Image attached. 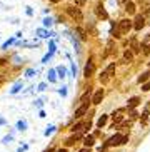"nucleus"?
I'll use <instances>...</instances> for the list:
<instances>
[{"label":"nucleus","instance_id":"obj_11","mask_svg":"<svg viewBox=\"0 0 150 152\" xmlns=\"http://www.w3.org/2000/svg\"><path fill=\"white\" fill-rule=\"evenodd\" d=\"M132 58H133V52H130V50H127L124 54V60L122 62L124 64H127V62H132Z\"/></svg>","mask_w":150,"mask_h":152},{"label":"nucleus","instance_id":"obj_15","mask_svg":"<svg viewBox=\"0 0 150 152\" xmlns=\"http://www.w3.org/2000/svg\"><path fill=\"white\" fill-rule=\"evenodd\" d=\"M107 75H108V77H110V75H114V74H115V64H110V65H108V67H107Z\"/></svg>","mask_w":150,"mask_h":152},{"label":"nucleus","instance_id":"obj_2","mask_svg":"<svg viewBox=\"0 0 150 152\" xmlns=\"http://www.w3.org/2000/svg\"><path fill=\"white\" fill-rule=\"evenodd\" d=\"M67 14L70 15L75 22H82V20H84V15H82L80 9H75V7H67Z\"/></svg>","mask_w":150,"mask_h":152},{"label":"nucleus","instance_id":"obj_33","mask_svg":"<svg viewBox=\"0 0 150 152\" xmlns=\"http://www.w3.org/2000/svg\"><path fill=\"white\" fill-rule=\"evenodd\" d=\"M45 152H53V151H52V149H49V151H45Z\"/></svg>","mask_w":150,"mask_h":152},{"label":"nucleus","instance_id":"obj_19","mask_svg":"<svg viewBox=\"0 0 150 152\" xmlns=\"http://www.w3.org/2000/svg\"><path fill=\"white\" fill-rule=\"evenodd\" d=\"M107 80H108V75H107V72H103V74L100 75V82H102V84H105Z\"/></svg>","mask_w":150,"mask_h":152},{"label":"nucleus","instance_id":"obj_17","mask_svg":"<svg viewBox=\"0 0 150 152\" xmlns=\"http://www.w3.org/2000/svg\"><path fill=\"white\" fill-rule=\"evenodd\" d=\"M149 75H150V74H142V75L138 77V84H143V82L149 79Z\"/></svg>","mask_w":150,"mask_h":152},{"label":"nucleus","instance_id":"obj_35","mask_svg":"<svg viewBox=\"0 0 150 152\" xmlns=\"http://www.w3.org/2000/svg\"><path fill=\"white\" fill-rule=\"evenodd\" d=\"M149 35H150V34H149Z\"/></svg>","mask_w":150,"mask_h":152},{"label":"nucleus","instance_id":"obj_20","mask_svg":"<svg viewBox=\"0 0 150 152\" xmlns=\"http://www.w3.org/2000/svg\"><path fill=\"white\" fill-rule=\"evenodd\" d=\"M147 115H149V112H143V114H142V119H140V121H142V124H147Z\"/></svg>","mask_w":150,"mask_h":152},{"label":"nucleus","instance_id":"obj_21","mask_svg":"<svg viewBox=\"0 0 150 152\" xmlns=\"http://www.w3.org/2000/svg\"><path fill=\"white\" fill-rule=\"evenodd\" d=\"M133 54H138V52H140V47H138V44H135V42H133Z\"/></svg>","mask_w":150,"mask_h":152},{"label":"nucleus","instance_id":"obj_25","mask_svg":"<svg viewBox=\"0 0 150 152\" xmlns=\"http://www.w3.org/2000/svg\"><path fill=\"white\" fill-rule=\"evenodd\" d=\"M137 115H138V114H137V112H135V110H133L132 114H130V117H132V119H137Z\"/></svg>","mask_w":150,"mask_h":152},{"label":"nucleus","instance_id":"obj_30","mask_svg":"<svg viewBox=\"0 0 150 152\" xmlns=\"http://www.w3.org/2000/svg\"><path fill=\"white\" fill-rule=\"evenodd\" d=\"M50 2H52V4H58V2H60V0H50Z\"/></svg>","mask_w":150,"mask_h":152},{"label":"nucleus","instance_id":"obj_6","mask_svg":"<svg viewBox=\"0 0 150 152\" xmlns=\"http://www.w3.org/2000/svg\"><path fill=\"white\" fill-rule=\"evenodd\" d=\"M102 99H103V89H98L95 94H93V99H92V104H95V105H98V104L102 102Z\"/></svg>","mask_w":150,"mask_h":152},{"label":"nucleus","instance_id":"obj_26","mask_svg":"<svg viewBox=\"0 0 150 152\" xmlns=\"http://www.w3.org/2000/svg\"><path fill=\"white\" fill-rule=\"evenodd\" d=\"M44 23H45V25H50V23H52V20H50V18H45Z\"/></svg>","mask_w":150,"mask_h":152},{"label":"nucleus","instance_id":"obj_13","mask_svg":"<svg viewBox=\"0 0 150 152\" xmlns=\"http://www.w3.org/2000/svg\"><path fill=\"white\" fill-rule=\"evenodd\" d=\"M79 137H80L79 134H75L74 137H70V139H67V142H65V144H67V145H74V144L77 142V140H79Z\"/></svg>","mask_w":150,"mask_h":152},{"label":"nucleus","instance_id":"obj_16","mask_svg":"<svg viewBox=\"0 0 150 152\" xmlns=\"http://www.w3.org/2000/svg\"><path fill=\"white\" fill-rule=\"evenodd\" d=\"M107 124V115H102L100 119H98V122H97V125L98 127H103V125Z\"/></svg>","mask_w":150,"mask_h":152},{"label":"nucleus","instance_id":"obj_28","mask_svg":"<svg viewBox=\"0 0 150 152\" xmlns=\"http://www.w3.org/2000/svg\"><path fill=\"white\" fill-rule=\"evenodd\" d=\"M145 54H150V45H149V47L145 49Z\"/></svg>","mask_w":150,"mask_h":152},{"label":"nucleus","instance_id":"obj_5","mask_svg":"<svg viewBox=\"0 0 150 152\" xmlns=\"http://www.w3.org/2000/svg\"><path fill=\"white\" fill-rule=\"evenodd\" d=\"M93 72H95V65H93V62H92V60H88V64L85 65L84 75L88 79V77H92V75H93Z\"/></svg>","mask_w":150,"mask_h":152},{"label":"nucleus","instance_id":"obj_1","mask_svg":"<svg viewBox=\"0 0 150 152\" xmlns=\"http://www.w3.org/2000/svg\"><path fill=\"white\" fill-rule=\"evenodd\" d=\"M133 27V23H132V20H128V18H124V20H120L119 22V28L114 32V37H122L124 34H128V30Z\"/></svg>","mask_w":150,"mask_h":152},{"label":"nucleus","instance_id":"obj_18","mask_svg":"<svg viewBox=\"0 0 150 152\" xmlns=\"http://www.w3.org/2000/svg\"><path fill=\"white\" fill-rule=\"evenodd\" d=\"M72 130H74V132H80V130H84V124H77V125H74V127H72Z\"/></svg>","mask_w":150,"mask_h":152},{"label":"nucleus","instance_id":"obj_34","mask_svg":"<svg viewBox=\"0 0 150 152\" xmlns=\"http://www.w3.org/2000/svg\"><path fill=\"white\" fill-rule=\"evenodd\" d=\"M120 2H127V0H120Z\"/></svg>","mask_w":150,"mask_h":152},{"label":"nucleus","instance_id":"obj_9","mask_svg":"<svg viewBox=\"0 0 150 152\" xmlns=\"http://www.w3.org/2000/svg\"><path fill=\"white\" fill-rule=\"evenodd\" d=\"M125 10H127V14L128 15H132V14H135V5L132 4V2H125Z\"/></svg>","mask_w":150,"mask_h":152},{"label":"nucleus","instance_id":"obj_4","mask_svg":"<svg viewBox=\"0 0 150 152\" xmlns=\"http://www.w3.org/2000/svg\"><path fill=\"white\" fill-rule=\"evenodd\" d=\"M122 137H124V135L115 134L114 137H110L108 140H107V144H105V145H120V144H122Z\"/></svg>","mask_w":150,"mask_h":152},{"label":"nucleus","instance_id":"obj_8","mask_svg":"<svg viewBox=\"0 0 150 152\" xmlns=\"http://www.w3.org/2000/svg\"><path fill=\"white\" fill-rule=\"evenodd\" d=\"M95 12H97V15L100 18H103V20H105V18H108V14L105 12V9H103V5H102V4L97 5V10H95Z\"/></svg>","mask_w":150,"mask_h":152},{"label":"nucleus","instance_id":"obj_31","mask_svg":"<svg viewBox=\"0 0 150 152\" xmlns=\"http://www.w3.org/2000/svg\"><path fill=\"white\" fill-rule=\"evenodd\" d=\"M57 152H67V149H58Z\"/></svg>","mask_w":150,"mask_h":152},{"label":"nucleus","instance_id":"obj_23","mask_svg":"<svg viewBox=\"0 0 150 152\" xmlns=\"http://www.w3.org/2000/svg\"><path fill=\"white\" fill-rule=\"evenodd\" d=\"M85 2H87V0H75V5H77V7H82Z\"/></svg>","mask_w":150,"mask_h":152},{"label":"nucleus","instance_id":"obj_10","mask_svg":"<svg viewBox=\"0 0 150 152\" xmlns=\"http://www.w3.org/2000/svg\"><path fill=\"white\" fill-rule=\"evenodd\" d=\"M138 102H140V99L138 97H132L130 100H128V109H135L138 105Z\"/></svg>","mask_w":150,"mask_h":152},{"label":"nucleus","instance_id":"obj_3","mask_svg":"<svg viewBox=\"0 0 150 152\" xmlns=\"http://www.w3.org/2000/svg\"><path fill=\"white\" fill-rule=\"evenodd\" d=\"M143 25H145V18H143V15H137L135 20H133V28H135V30H142Z\"/></svg>","mask_w":150,"mask_h":152},{"label":"nucleus","instance_id":"obj_32","mask_svg":"<svg viewBox=\"0 0 150 152\" xmlns=\"http://www.w3.org/2000/svg\"><path fill=\"white\" fill-rule=\"evenodd\" d=\"M5 62V60H4V58H0V65H2V64H4Z\"/></svg>","mask_w":150,"mask_h":152},{"label":"nucleus","instance_id":"obj_12","mask_svg":"<svg viewBox=\"0 0 150 152\" xmlns=\"http://www.w3.org/2000/svg\"><path fill=\"white\" fill-rule=\"evenodd\" d=\"M84 144H85V147H92L93 145V135H88V137L84 139Z\"/></svg>","mask_w":150,"mask_h":152},{"label":"nucleus","instance_id":"obj_24","mask_svg":"<svg viewBox=\"0 0 150 152\" xmlns=\"http://www.w3.org/2000/svg\"><path fill=\"white\" fill-rule=\"evenodd\" d=\"M77 32L80 34V37H82V39H85V32L82 30V28H77Z\"/></svg>","mask_w":150,"mask_h":152},{"label":"nucleus","instance_id":"obj_14","mask_svg":"<svg viewBox=\"0 0 150 152\" xmlns=\"http://www.w3.org/2000/svg\"><path fill=\"white\" fill-rule=\"evenodd\" d=\"M112 119H114V124H115V122H120V121H122V110H117L114 115H112Z\"/></svg>","mask_w":150,"mask_h":152},{"label":"nucleus","instance_id":"obj_22","mask_svg":"<svg viewBox=\"0 0 150 152\" xmlns=\"http://www.w3.org/2000/svg\"><path fill=\"white\" fill-rule=\"evenodd\" d=\"M142 90H143V92L150 90V82H147V84H143V85H142Z\"/></svg>","mask_w":150,"mask_h":152},{"label":"nucleus","instance_id":"obj_27","mask_svg":"<svg viewBox=\"0 0 150 152\" xmlns=\"http://www.w3.org/2000/svg\"><path fill=\"white\" fill-rule=\"evenodd\" d=\"M128 140V135H124V137H122V144H125Z\"/></svg>","mask_w":150,"mask_h":152},{"label":"nucleus","instance_id":"obj_29","mask_svg":"<svg viewBox=\"0 0 150 152\" xmlns=\"http://www.w3.org/2000/svg\"><path fill=\"white\" fill-rule=\"evenodd\" d=\"M79 152H88V147H85V149H82V151H79Z\"/></svg>","mask_w":150,"mask_h":152},{"label":"nucleus","instance_id":"obj_7","mask_svg":"<svg viewBox=\"0 0 150 152\" xmlns=\"http://www.w3.org/2000/svg\"><path fill=\"white\" fill-rule=\"evenodd\" d=\"M87 109H88V104H87V102H84L79 109H77V110H75V119H80V117H82V115L85 114V112H87Z\"/></svg>","mask_w":150,"mask_h":152}]
</instances>
